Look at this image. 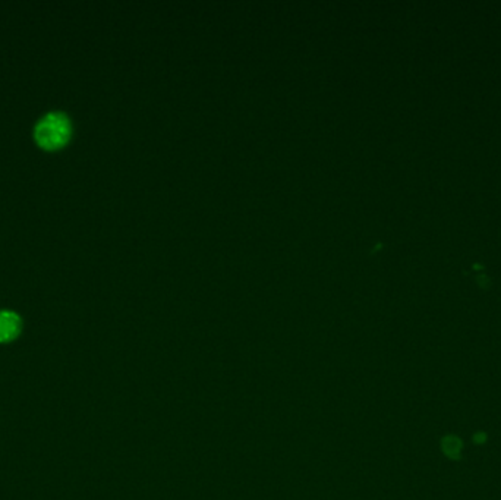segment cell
<instances>
[{"instance_id": "cell-1", "label": "cell", "mask_w": 501, "mask_h": 500, "mask_svg": "<svg viewBox=\"0 0 501 500\" xmlns=\"http://www.w3.org/2000/svg\"><path fill=\"white\" fill-rule=\"evenodd\" d=\"M72 135V124L67 113L50 112L43 116L34 128L37 144L45 150H58L68 143Z\"/></svg>"}, {"instance_id": "cell-2", "label": "cell", "mask_w": 501, "mask_h": 500, "mask_svg": "<svg viewBox=\"0 0 501 500\" xmlns=\"http://www.w3.org/2000/svg\"><path fill=\"white\" fill-rule=\"evenodd\" d=\"M21 329H23V321L16 312L0 310V343L16 339Z\"/></svg>"}, {"instance_id": "cell-3", "label": "cell", "mask_w": 501, "mask_h": 500, "mask_svg": "<svg viewBox=\"0 0 501 500\" xmlns=\"http://www.w3.org/2000/svg\"><path fill=\"white\" fill-rule=\"evenodd\" d=\"M461 448H462V444H461V440L459 439H447V440H444V452L445 453H459L461 452Z\"/></svg>"}]
</instances>
